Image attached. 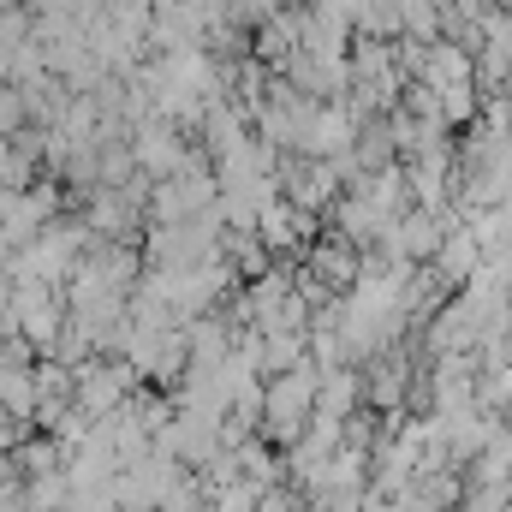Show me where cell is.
I'll use <instances>...</instances> for the list:
<instances>
[{
  "label": "cell",
  "instance_id": "obj_1",
  "mask_svg": "<svg viewBox=\"0 0 512 512\" xmlns=\"http://www.w3.org/2000/svg\"><path fill=\"white\" fill-rule=\"evenodd\" d=\"M316 382H322V370H316V364H298V370H286V376L262 382V423H256V435H262V441H274V447L286 453V447L304 435L310 411H316Z\"/></svg>",
  "mask_w": 512,
  "mask_h": 512
},
{
  "label": "cell",
  "instance_id": "obj_2",
  "mask_svg": "<svg viewBox=\"0 0 512 512\" xmlns=\"http://www.w3.org/2000/svg\"><path fill=\"white\" fill-rule=\"evenodd\" d=\"M471 78H477V60H471L459 42H447V36H441V42H429V48H423V66H417V78H411V84H423L429 96H441V90L471 84Z\"/></svg>",
  "mask_w": 512,
  "mask_h": 512
},
{
  "label": "cell",
  "instance_id": "obj_3",
  "mask_svg": "<svg viewBox=\"0 0 512 512\" xmlns=\"http://www.w3.org/2000/svg\"><path fill=\"white\" fill-rule=\"evenodd\" d=\"M477 262H483V256H477V239H471L465 227H453V233L441 239V251L429 256L423 268H429V274H435V280H441L447 292H459V286H465V280L477 274Z\"/></svg>",
  "mask_w": 512,
  "mask_h": 512
},
{
  "label": "cell",
  "instance_id": "obj_4",
  "mask_svg": "<svg viewBox=\"0 0 512 512\" xmlns=\"http://www.w3.org/2000/svg\"><path fill=\"white\" fill-rule=\"evenodd\" d=\"M352 411H364V376L352 364L346 370H322V382H316V417L346 423Z\"/></svg>",
  "mask_w": 512,
  "mask_h": 512
},
{
  "label": "cell",
  "instance_id": "obj_5",
  "mask_svg": "<svg viewBox=\"0 0 512 512\" xmlns=\"http://www.w3.org/2000/svg\"><path fill=\"white\" fill-rule=\"evenodd\" d=\"M435 114H441V126L459 131L477 120V84H453V90H441L435 96Z\"/></svg>",
  "mask_w": 512,
  "mask_h": 512
},
{
  "label": "cell",
  "instance_id": "obj_6",
  "mask_svg": "<svg viewBox=\"0 0 512 512\" xmlns=\"http://www.w3.org/2000/svg\"><path fill=\"white\" fill-rule=\"evenodd\" d=\"M483 6H507V0H483Z\"/></svg>",
  "mask_w": 512,
  "mask_h": 512
},
{
  "label": "cell",
  "instance_id": "obj_7",
  "mask_svg": "<svg viewBox=\"0 0 512 512\" xmlns=\"http://www.w3.org/2000/svg\"><path fill=\"white\" fill-rule=\"evenodd\" d=\"M507 143H512V120H507Z\"/></svg>",
  "mask_w": 512,
  "mask_h": 512
}]
</instances>
